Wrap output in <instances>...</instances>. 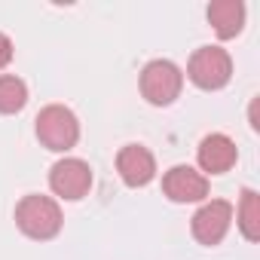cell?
<instances>
[{"mask_svg":"<svg viewBox=\"0 0 260 260\" xmlns=\"http://www.w3.org/2000/svg\"><path fill=\"white\" fill-rule=\"evenodd\" d=\"M16 223L31 239H52L61 230V208L49 196H25L16 208Z\"/></svg>","mask_w":260,"mask_h":260,"instance_id":"cell-1","label":"cell"},{"mask_svg":"<svg viewBox=\"0 0 260 260\" xmlns=\"http://www.w3.org/2000/svg\"><path fill=\"white\" fill-rule=\"evenodd\" d=\"M37 138H40L43 147L64 153V150H71V147L77 144V138H80V122H77V116H74L68 107L49 104V107H43V110L37 113Z\"/></svg>","mask_w":260,"mask_h":260,"instance_id":"cell-2","label":"cell"},{"mask_svg":"<svg viewBox=\"0 0 260 260\" xmlns=\"http://www.w3.org/2000/svg\"><path fill=\"white\" fill-rule=\"evenodd\" d=\"M181 86H184V74L178 64L166 61V58H156L150 61L144 71H141V92L150 104L156 107H166L172 104L178 95H181Z\"/></svg>","mask_w":260,"mask_h":260,"instance_id":"cell-3","label":"cell"},{"mask_svg":"<svg viewBox=\"0 0 260 260\" xmlns=\"http://www.w3.org/2000/svg\"><path fill=\"white\" fill-rule=\"evenodd\" d=\"M187 74H190V80L199 89H220V86L230 83L233 61H230L226 49H220V46H202V49L193 52Z\"/></svg>","mask_w":260,"mask_h":260,"instance_id":"cell-4","label":"cell"},{"mask_svg":"<svg viewBox=\"0 0 260 260\" xmlns=\"http://www.w3.org/2000/svg\"><path fill=\"white\" fill-rule=\"evenodd\" d=\"M49 187L61 199H83L92 187V169L83 159H61L49 172Z\"/></svg>","mask_w":260,"mask_h":260,"instance_id":"cell-5","label":"cell"},{"mask_svg":"<svg viewBox=\"0 0 260 260\" xmlns=\"http://www.w3.org/2000/svg\"><path fill=\"white\" fill-rule=\"evenodd\" d=\"M230 223H233V205L223 199H211L193 214V236L202 245H217L226 236Z\"/></svg>","mask_w":260,"mask_h":260,"instance_id":"cell-6","label":"cell"},{"mask_svg":"<svg viewBox=\"0 0 260 260\" xmlns=\"http://www.w3.org/2000/svg\"><path fill=\"white\" fill-rule=\"evenodd\" d=\"M162 190L172 202H199L208 196V178L193 166H175L166 172Z\"/></svg>","mask_w":260,"mask_h":260,"instance_id":"cell-7","label":"cell"},{"mask_svg":"<svg viewBox=\"0 0 260 260\" xmlns=\"http://www.w3.org/2000/svg\"><path fill=\"white\" fill-rule=\"evenodd\" d=\"M116 169H119V175L128 187H144L156 175V159L141 144H125L116 156Z\"/></svg>","mask_w":260,"mask_h":260,"instance_id":"cell-8","label":"cell"},{"mask_svg":"<svg viewBox=\"0 0 260 260\" xmlns=\"http://www.w3.org/2000/svg\"><path fill=\"white\" fill-rule=\"evenodd\" d=\"M236 144L226 135H208L199 144V166L208 175H223L236 166Z\"/></svg>","mask_w":260,"mask_h":260,"instance_id":"cell-9","label":"cell"},{"mask_svg":"<svg viewBox=\"0 0 260 260\" xmlns=\"http://www.w3.org/2000/svg\"><path fill=\"white\" fill-rule=\"evenodd\" d=\"M208 22L214 25L217 37L220 40H230L242 31L245 25V7L242 0H214V4L208 7Z\"/></svg>","mask_w":260,"mask_h":260,"instance_id":"cell-10","label":"cell"},{"mask_svg":"<svg viewBox=\"0 0 260 260\" xmlns=\"http://www.w3.org/2000/svg\"><path fill=\"white\" fill-rule=\"evenodd\" d=\"M239 230L248 242L260 239V199L254 190L242 193V205H239Z\"/></svg>","mask_w":260,"mask_h":260,"instance_id":"cell-11","label":"cell"},{"mask_svg":"<svg viewBox=\"0 0 260 260\" xmlns=\"http://www.w3.org/2000/svg\"><path fill=\"white\" fill-rule=\"evenodd\" d=\"M28 101V86L19 77H0V113H19Z\"/></svg>","mask_w":260,"mask_h":260,"instance_id":"cell-12","label":"cell"},{"mask_svg":"<svg viewBox=\"0 0 260 260\" xmlns=\"http://www.w3.org/2000/svg\"><path fill=\"white\" fill-rule=\"evenodd\" d=\"M13 61V43L7 34H0V68H7Z\"/></svg>","mask_w":260,"mask_h":260,"instance_id":"cell-13","label":"cell"}]
</instances>
